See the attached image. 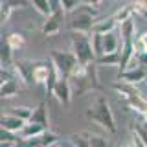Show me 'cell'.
<instances>
[{
    "instance_id": "6da1fadb",
    "label": "cell",
    "mask_w": 147,
    "mask_h": 147,
    "mask_svg": "<svg viewBox=\"0 0 147 147\" xmlns=\"http://www.w3.org/2000/svg\"><path fill=\"white\" fill-rule=\"evenodd\" d=\"M86 116H88L94 123H98L101 129L107 132H116V121H114V112L110 109V103L105 96H98L90 109H86Z\"/></svg>"
},
{
    "instance_id": "7a4b0ae2",
    "label": "cell",
    "mask_w": 147,
    "mask_h": 147,
    "mask_svg": "<svg viewBox=\"0 0 147 147\" xmlns=\"http://www.w3.org/2000/svg\"><path fill=\"white\" fill-rule=\"evenodd\" d=\"M70 42H72V53L76 55L79 64H88L94 63V52L90 46V37L88 33H79V31H72L70 33Z\"/></svg>"
},
{
    "instance_id": "3957f363",
    "label": "cell",
    "mask_w": 147,
    "mask_h": 147,
    "mask_svg": "<svg viewBox=\"0 0 147 147\" xmlns=\"http://www.w3.org/2000/svg\"><path fill=\"white\" fill-rule=\"evenodd\" d=\"M50 63L57 70L59 77H68L72 68L77 64V59L72 52H64V50H52L50 52Z\"/></svg>"
},
{
    "instance_id": "277c9868",
    "label": "cell",
    "mask_w": 147,
    "mask_h": 147,
    "mask_svg": "<svg viewBox=\"0 0 147 147\" xmlns=\"http://www.w3.org/2000/svg\"><path fill=\"white\" fill-rule=\"evenodd\" d=\"M55 142H59V136L55 134L53 131H50V129H44V131L39 132L37 136L20 140V142H17L15 145H18V147H50V145H53Z\"/></svg>"
},
{
    "instance_id": "5b68a950",
    "label": "cell",
    "mask_w": 147,
    "mask_h": 147,
    "mask_svg": "<svg viewBox=\"0 0 147 147\" xmlns=\"http://www.w3.org/2000/svg\"><path fill=\"white\" fill-rule=\"evenodd\" d=\"M94 7H88V11L81 13V15L74 17L70 20V24H68V28H70V31H79V33H90L92 26L96 24V13L92 11Z\"/></svg>"
},
{
    "instance_id": "8992f818",
    "label": "cell",
    "mask_w": 147,
    "mask_h": 147,
    "mask_svg": "<svg viewBox=\"0 0 147 147\" xmlns=\"http://www.w3.org/2000/svg\"><path fill=\"white\" fill-rule=\"evenodd\" d=\"M52 96L63 105L64 109L70 107V101H72L74 96H72V86H70L68 77H57V81H55V85L52 88Z\"/></svg>"
},
{
    "instance_id": "52a82bcc",
    "label": "cell",
    "mask_w": 147,
    "mask_h": 147,
    "mask_svg": "<svg viewBox=\"0 0 147 147\" xmlns=\"http://www.w3.org/2000/svg\"><path fill=\"white\" fill-rule=\"evenodd\" d=\"M63 24H64V13L63 11H52L46 17V20L42 22L40 31L44 33V37H53L63 30Z\"/></svg>"
},
{
    "instance_id": "ba28073f",
    "label": "cell",
    "mask_w": 147,
    "mask_h": 147,
    "mask_svg": "<svg viewBox=\"0 0 147 147\" xmlns=\"http://www.w3.org/2000/svg\"><path fill=\"white\" fill-rule=\"evenodd\" d=\"M15 74V77L22 85H35L33 83V74H31V68H33V63L30 61H13V64L9 66Z\"/></svg>"
},
{
    "instance_id": "9c48e42d",
    "label": "cell",
    "mask_w": 147,
    "mask_h": 147,
    "mask_svg": "<svg viewBox=\"0 0 147 147\" xmlns=\"http://www.w3.org/2000/svg\"><path fill=\"white\" fill-rule=\"evenodd\" d=\"M119 81H123L125 85H138V83H144L145 81V68L144 64L134 68H127V70L119 72Z\"/></svg>"
},
{
    "instance_id": "30bf717a",
    "label": "cell",
    "mask_w": 147,
    "mask_h": 147,
    "mask_svg": "<svg viewBox=\"0 0 147 147\" xmlns=\"http://www.w3.org/2000/svg\"><path fill=\"white\" fill-rule=\"evenodd\" d=\"M28 121H35V123H40L44 129H50V110H48V105L46 101L39 103L37 107H33V112H31V118Z\"/></svg>"
},
{
    "instance_id": "8fae6325",
    "label": "cell",
    "mask_w": 147,
    "mask_h": 147,
    "mask_svg": "<svg viewBox=\"0 0 147 147\" xmlns=\"http://www.w3.org/2000/svg\"><path fill=\"white\" fill-rule=\"evenodd\" d=\"M28 6L26 0H0V22H7L13 9Z\"/></svg>"
},
{
    "instance_id": "7c38bea8",
    "label": "cell",
    "mask_w": 147,
    "mask_h": 147,
    "mask_svg": "<svg viewBox=\"0 0 147 147\" xmlns=\"http://www.w3.org/2000/svg\"><path fill=\"white\" fill-rule=\"evenodd\" d=\"M116 28H118V35H119L121 40H134V37H136V24H134V20H132V17L125 18L123 22H119Z\"/></svg>"
},
{
    "instance_id": "4fadbf2b",
    "label": "cell",
    "mask_w": 147,
    "mask_h": 147,
    "mask_svg": "<svg viewBox=\"0 0 147 147\" xmlns=\"http://www.w3.org/2000/svg\"><path fill=\"white\" fill-rule=\"evenodd\" d=\"M20 92V83L15 77H9L0 85V99H11Z\"/></svg>"
},
{
    "instance_id": "5bb4252c",
    "label": "cell",
    "mask_w": 147,
    "mask_h": 147,
    "mask_svg": "<svg viewBox=\"0 0 147 147\" xmlns=\"http://www.w3.org/2000/svg\"><path fill=\"white\" fill-rule=\"evenodd\" d=\"M13 64V50L7 44L6 33L0 35V66L2 68H9Z\"/></svg>"
},
{
    "instance_id": "9a60e30c",
    "label": "cell",
    "mask_w": 147,
    "mask_h": 147,
    "mask_svg": "<svg viewBox=\"0 0 147 147\" xmlns=\"http://www.w3.org/2000/svg\"><path fill=\"white\" fill-rule=\"evenodd\" d=\"M121 46V39L116 31H109L103 33V53H110V52H119Z\"/></svg>"
},
{
    "instance_id": "2e32d148",
    "label": "cell",
    "mask_w": 147,
    "mask_h": 147,
    "mask_svg": "<svg viewBox=\"0 0 147 147\" xmlns=\"http://www.w3.org/2000/svg\"><path fill=\"white\" fill-rule=\"evenodd\" d=\"M22 125H24V119H20V118H17V116H13V114H4V116H0V127H4V129H7L9 132H17L22 129Z\"/></svg>"
},
{
    "instance_id": "e0dca14e",
    "label": "cell",
    "mask_w": 147,
    "mask_h": 147,
    "mask_svg": "<svg viewBox=\"0 0 147 147\" xmlns=\"http://www.w3.org/2000/svg\"><path fill=\"white\" fill-rule=\"evenodd\" d=\"M44 127L40 125V123H35V121H24V125H22V129L17 132L18 138L20 140H26V138H31V136H37L39 132H42Z\"/></svg>"
},
{
    "instance_id": "ac0fdd59",
    "label": "cell",
    "mask_w": 147,
    "mask_h": 147,
    "mask_svg": "<svg viewBox=\"0 0 147 147\" xmlns=\"http://www.w3.org/2000/svg\"><path fill=\"white\" fill-rule=\"evenodd\" d=\"M48 72H50V63H35L33 68H31L35 85H44L46 77H48Z\"/></svg>"
},
{
    "instance_id": "d6986e66",
    "label": "cell",
    "mask_w": 147,
    "mask_h": 147,
    "mask_svg": "<svg viewBox=\"0 0 147 147\" xmlns=\"http://www.w3.org/2000/svg\"><path fill=\"white\" fill-rule=\"evenodd\" d=\"M116 30V22H114V18L112 15L107 17V18H103V20H96V24L92 26V30L90 31H96V33H109V31H114Z\"/></svg>"
},
{
    "instance_id": "ffe728a7",
    "label": "cell",
    "mask_w": 147,
    "mask_h": 147,
    "mask_svg": "<svg viewBox=\"0 0 147 147\" xmlns=\"http://www.w3.org/2000/svg\"><path fill=\"white\" fill-rule=\"evenodd\" d=\"M98 66H118L119 64V52H110V53H101L96 59Z\"/></svg>"
},
{
    "instance_id": "44dd1931",
    "label": "cell",
    "mask_w": 147,
    "mask_h": 147,
    "mask_svg": "<svg viewBox=\"0 0 147 147\" xmlns=\"http://www.w3.org/2000/svg\"><path fill=\"white\" fill-rule=\"evenodd\" d=\"M6 39H7V44L11 46L13 52H17V50H22L26 46V37L22 33H18V31H13V33H6Z\"/></svg>"
},
{
    "instance_id": "7402d4cb",
    "label": "cell",
    "mask_w": 147,
    "mask_h": 147,
    "mask_svg": "<svg viewBox=\"0 0 147 147\" xmlns=\"http://www.w3.org/2000/svg\"><path fill=\"white\" fill-rule=\"evenodd\" d=\"M90 46H92V52H94V57L98 59L101 53H103V35L96 33V31H90Z\"/></svg>"
},
{
    "instance_id": "603a6c76",
    "label": "cell",
    "mask_w": 147,
    "mask_h": 147,
    "mask_svg": "<svg viewBox=\"0 0 147 147\" xmlns=\"http://www.w3.org/2000/svg\"><path fill=\"white\" fill-rule=\"evenodd\" d=\"M31 112H33V107H24V105H18V107H11V109H9V114L24 119V121H28V119L31 118Z\"/></svg>"
},
{
    "instance_id": "cb8c5ba5",
    "label": "cell",
    "mask_w": 147,
    "mask_h": 147,
    "mask_svg": "<svg viewBox=\"0 0 147 147\" xmlns=\"http://www.w3.org/2000/svg\"><path fill=\"white\" fill-rule=\"evenodd\" d=\"M129 11H131V15H138L144 18L147 15V2L145 0H134L132 4H129Z\"/></svg>"
},
{
    "instance_id": "d4e9b609",
    "label": "cell",
    "mask_w": 147,
    "mask_h": 147,
    "mask_svg": "<svg viewBox=\"0 0 147 147\" xmlns=\"http://www.w3.org/2000/svg\"><path fill=\"white\" fill-rule=\"evenodd\" d=\"M132 48H134V53L145 55V52H147V35L140 33L138 37H134V40H132Z\"/></svg>"
},
{
    "instance_id": "484cf974",
    "label": "cell",
    "mask_w": 147,
    "mask_h": 147,
    "mask_svg": "<svg viewBox=\"0 0 147 147\" xmlns=\"http://www.w3.org/2000/svg\"><path fill=\"white\" fill-rule=\"evenodd\" d=\"M116 92L119 96H123V99H131V98H134L136 94H140L136 88H134V85H118L116 86Z\"/></svg>"
},
{
    "instance_id": "4316f807",
    "label": "cell",
    "mask_w": 147,
    "mask_h": 147,
    "mask_svg": "<svg viewBox=\"0 0 147 147\" xmlns=\"http://www.w3.org/2000/svg\"><path fill=\"white\" fill-rule=\"evenodd\" d=\"M83 4V0H59V6H61V11L64 15L72 13L74 9H77Z\"/></svg>"
},
{
    "instance_id": "83f0119b",
    "label": "cell",
    "mask_w": 147,
    "mask_h": 147,
    "mask_svg": "<svg viewBox=\"0 0 147 147\" xmlns=\"http://www.w3.org/2000/svg\"><path fill=\"white\" fill-rule=\"evenodd\" d=\"M30 2H31V6L35 7V11H37V13H40V15L48 17L50 13H52V9H50V4H48V0H30Z\"/></svg>"
},
{
    "instance_id": "f1b7e54d",
    "label": "cell",
    "mask_w": 147,
    "mask_h": 147,
    "mask_svg": "<svg viewBox=\"0 0 147 147\" xmlns=\"http://www.w3.org/2000/svg\"><path fill=\"white\" fill-rule=\"evenodd\" d=\"M131 17V11H129V6H123L121 9H118L116 13L112 15V18H114V22H116V26L119 24V22H123L125 18H129Z\"/></svg>"
},
{
    "instance_id": "f546056e",
    "label": "cell",
    "mask_w": 147,
    "mask_h": 147,
    "mask_svg": "<svg viewBox=\"0 0 147 147\" xmlns=\"http://www.w3.org/2000/svg\"><path fill=\"white\" fill-rule=\"evenodd\" d=\"M88 147H110V144L101 136H88Z\"/></svg>"
},
{
    "instance_id": "4dcf8cb0",
    "label": "cell",
    "mask_w": 147,
    "mask_h": 147,
    "mask_svg": "<svg viewBox=\"0 0 147 147\" xmlns=\"http://www.w3.org/2000/svg\"><path fill=\"white\" fill-rule=\"evenodd\" d=\"M0 142H13V144H17V134L15 132H9L7 129L0 127Z\"/></svg>"
},
{
    "instance_id": "1f68e13d",
    "label": "cell",
    "mask_w": 147,
    "mask_h": 147,
    "mask_svg": "<svg viewBox=\"0 0 147 147\" xmlns=\"http://www.w3.org/2000/svg\"><path fill=\"white\" fill-rule=\"evenodd\" d=\"M74 147H88V136H83V134H74L72 136Z\"/></svg>"
},
{
    "instance_id": "d6a6232c",
    "label": "cell",
    "mask_w": 147,
    "mask_h": 147,
    "mask_svg": "<svg viewBox=\"0 0 147 147\" xmlns=\"http://www.w3.org/2000/svg\"><path fill=\"white\" fill-rule=\"evenodd\" d=\"M9 77H13V74L7 70V68H2L0 66V85H2L6 79H9Z\"/></svg>"
},
{
    "instance_id": "836d02e7",
    "label": "cell",
    "mask_w": 147,
    "mask_h": 147,
    "mask_svg": "<svg viewBox=\"0 0 147 147\" xmlns=\"http://www.w3.org/2000/svg\"><path fill=\"white\" fill-rule=\"evenodd\" d=\"M132 145H134V147H145L147 144H145L144 140H142V138H138V136L132 134Z\"/></svg>"
},
{
    "instance_id": "e575fe53",
    "label": "cell",
    "mask_w": 147,
    "mask_h": 147,
    "mask_svg": "<svg viewBox=\"0 0 147 147\" xmlns=\"http://www.w3.org/2000/svg\"><path fill=\"white\" fill-rule=\"evenodd\" d=\"M83 4H85V6H88V7H98L99 4H101V0H83Z\"/></svg>"
},
{
    "instance_id": "d590c367",
    "label": "cell",
    "mask_w": 147,
    "mask_h": 147,
    "mask_svg": "<svg viewBox=\"0 0 147 147\" xmlns=\"http://www.w3.org/2000/svg\"><path fill=\"white\" fill-rule=\"evenodd\" d=\"M0 147H15L13 142H0Z\"/></svg>"
},
{
    "instance_id": "8d00e7d4",
    "label": "cell",
    "mask_w": 147,
    "mask_h": 147,
    "mask_svg": "<svg viewBox=\"0 0 147 147\" xmlns=\"http://www.w3.org/2000/svg\"><path fill=\"white\" fill-rule=\"evenodd\" d=\"M50 147H66V145H59L57 142H55V144H53V145H50Z\"/></svg>"
},
{
    "instance_id": "74e56055",
    "label": "cell",
    "mask_w": 147,
    "mask_h": 147,
    "mask_svg": "<svg viewBox=\"0 0 147 147\" xmlns=\"http://www.w3.org/2000/svg\"><path fill=\"white\" fill-rule=\"evenodd\" d=\"M127 147H134V145H132V142H131V145H127Z\"/></svg>"
},
{
    "instance_id": "f35d334b",
    "label": "cell",
    "mask_w": 147,
    "mask_h": 147,
    "mask_svg": "<svg viewBox=\"0 0 147 147\" xmlns=\"http://www.w3.org/2000/svg\"><path fill=\"white\" fill-rule=\"evenodd\" d=\"M15 147H18V145H15Z\"/></svg>"
}]
</instances>
